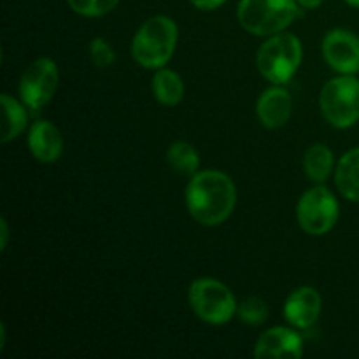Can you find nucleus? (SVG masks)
Segmentation results:
<instances>
[{
    "mask_svg": "<svg viewBox=\"0 0 359 359\" xmlns=\"http://www.w3.org/2000/svg\"><path fill=\"white\" fill-rule=\"evenodd\" d=\"M298 14L297 0H241L238 23L249 34L272 37L286 30Z\"/></svg>",
    "mask_w": 359,
    "mask_h": 359,
    "instance_id": "4",
    "label": "nucleus"
},
{
    "mask_svg": "<svg viewBox=\"0 0 359 359\" xmlns=\"http://www.w3.org/2000/svg\"><path fill=\"white\" fill-rule=\"evenodd\" d=\"M237 203V188L230 175L219 170H202L191 175L186 188V205L193 219L217 226L231 216Z\"/></svg>",
    "mask_w": 359,
    "mask_h": 359,
    "instance_id": "1",
    "label": "nucleus"
},
{
    "mask_svg": "<svg viewBox=\"0 0 359 359\" xmlns=\"http://www.w3.org/2000/svg\"><path fill=\"white\" fill-rule=\"evenodd\" d=\"M298 6L304 7V9H318L323 4V0H297Z\"/></svg>",
    "mask_w": 359,
    "mask_h": 359,
    "instance_id": "24",
    "label": "nucleus"
},
{
    "mask_svg": "<svg viewBox=\"0 0 359 359\" xmlns=\"http://www.w3.org/2000/svg\"><path fill=\"white\" fill-rule=\"evenodd\" d=\"M323 298L318 290L311 286L297 287L284 304V318L291 326L309 330L321 316Z\"/></svg>",
    "mask_w": 359,
    "mask_h": 359,
    "instance_id": "11",
    "label": "nucleus"
},
{
    "mask_svg": "<svg viewBox=\"0 0 359 359\" xmlns=\"http://www.w3.org/2000/svg\"><path fill=\"white\" fill-rule=\"evenodd\" d=\"M58 65L51 58H37L23 70L20 79L21 102L30 111L44 107L58 90Z\"/></svg>",
    "mask_w": 359,
    "mask_h": 359,
    "instance_id": "8",
    "label": "nucleus"
},
{
    "mask_svg": "<svg viewBox=\"0 0 359 359\" xmlns=\"http://www.w3.org/2000/svg\"><path fill=\"white\" fill-rule=\"evenodd\" d=\"M90 58L95 67H98V69H107V67H111L114 63L116 53L105 39L95 37L90 42Z\"/></svg>",
    "mask_w": 359,
    "mask_h": 359,
    "instance_id": "21",
    "label": "nucleus"
},
{
    "mask_svg": "<svg viewBox=\"0 0 359 359\" xmlns=\"http://www.w3.org/2000/svg\"><path fill=\"white\" fill-rule=\"evenodd\" d=\"M0 228H2V241H0V249H2V251H6L7 241H9V226H7L6 217H2V219H0Z\"/></svg>",
    "mask_w": 359,
    "mask_h": 359,
    "instance_id": "23",
    "label": "nucleus"
},
{
    "mask_svg": "<svg viewBox=\"0 0 359 359\" xmlns=\"http://www.w3.org/2000/svg\"><path fill=\"white\" fill-rule=\"evenodd\" d=\"M302 42L294 34L280 32L259 46L256 67L259 74L272 84L290 83L302 63Z\"/></svg>",
    "mask_w": 359,
    "mask_h": 359,
    "instance_id": "3",
    "label": "nucleus"
},
{
    "mask_svg": "<svg viewBox=\"0 0 359 359\" xmlns=\"http://www.w3.org/2000/svg\"><path fill=\"white\" fill-rule=\"evenodd\" d=\"M335 184L344 198L359 202V147H354L340 158L335 172Z\"/></svg>",
    "mask_w": 359,
    "mask_h": 359,
    "instance_id": "14",
    "label": "nucleus"
},
{
    "mask_svg": "<svg viewBox=\"0 0 359 359\" xmlns=\"http://www.w3.org/2000/svg\"><path fill=\"white\" fill-rule=\"evenodd\" d=\"M323 56L333 70L353 76L359 72V37L342 28L328 32L323 41Z\"/></svg>",
    "mask_w": 359,
    "mask_h": 359,
    "instance_id": "9",
    "label": "nucleus"
},
{
    "mask_svg": "<svg viewBox=\"0 0 359 359\" xmlns=\"http://www.w3.org/2000/svg\"><path fill=\"white\" fill-rule=\"evenodd\" d=\"M319 107L335 128H349L359 121V81L353 76L330 79L319 95Z\"/></svg>",
    "mask_w": 359,
    "mask_h": 359,
    "instance_id": "6",
    "label": "nucleus"
},
{
    "mask_svg": "<svg viewBox=\"0 0 359 359\" xmlns=\"http://www.w3.org/2000/svg\"><path fill=\"white\" fill-rule=\"evenodd\" d=\"M188 302L196 318L207 325H226L237 316L238 304L230 287L209 277H202L191 283Z\"/></svg>",
    "mask_w": 359,
    "mask_h": 359,
    "instance_id": "5",
    "label": "nucleus"
},
{
    "mask_svg": "<svg viewBox=\"0 0 359 359\" xmlns=\"http://www.w3.org/2000/svg\"><path fill=\"white\" fill-rule=\"evenodd\" d=\"M347 4H349L351 7H356V9H359V0H346Z\"/></svg>",
    "mask_w": 359,
    "mask_h": 359,
    "instance_id": "25",
    "label": "nucleus"
},
{
    "mask_svg": "<svg viewBox=\"0 0 359 359\" xmlns=\"http://www.w3.org/2000/svg\"><path fill=\"white\" fill-rule=\"evenodd\" d=\"M333 165H335V158H333L332 149L325 144H314L309 147L304 156L305 175L319 184H323L332 175Z\"/></svg>",
    "mask_w": 359,
    "mask_h": 359,
    "instance_id": "17",
    "label": "nucleus"
},
{
    "mask_svg": "<svg viewBox=\"0 0 359 359\" xmlns=\"http://www.w3.org/2000/svg\"><path fill=\"white\" fill-rule=\"evenodd\" d=\"M0 102H2V135H0V140L4 144L11 142L13 139H16L18 135L25 132L27 128V105L23 102H18L16 98L11 97V95L4 93L0 97Z\"/></svg>",
    "mask_w": 359,
    "mask_h": 359,
    "instance_id": "16",
    "label": "nucleus"
},
{
    "mask_svg": "<svg viewBox=\"0 0 359 359\" xmlns=\"http://www.w3.org/2000/svg\"><path fill=\"white\" fill-rule=\"evenodd\" d=\"M151 88H153V95L156 97V100L167 107H175L177 104H181L182 97H184L182 77L174 70L165 69V67L156 70Z\"/></svg>",
    "mask_w": 359,
    "mask_h": 359,
    "instance_id": "15",
    "label": "nucleus"
},
{
    "mask_svg": "<svg viewBox=\"0 0 359 359\" xmlns=\"http://www.w3.org/2000/svg\"><path fill=\"white\" fill-rule=\"evenodd\" d=\"M339 202L326 186L319 184L307 189L298 200L297 219L302 230L309 235L328 233L339 221Z\"/></svg>",
    "mask_w": 359,
    "mask_h": 359,
    "instance_id": "7",
    "label": "nucleus"
},
{
    "mask_svg": "<svg viewBox=\"0 0 359 359\" xmlns=\"http://www.w3.org/2000/svg\"><path fill=\"white\" fill-rule=\"evenodd\" d=\"M304 340L294 330L276 326L263 333L255 347L256 359H300Z\"/></svg>",
    "mask_w": 359,
    "mask_h": 359,
    "instance_id": "10",
    "label": "nucleus"
},
{
    "mask_svg": "<svg viewBox=\"0 0 359 359\" xmlns=\"http://www.w3.org/2000/svg\"><path fill=\"white\" fill-rule=\"evenodd\" d=\"M28 149L41 163H55L63 153V137L51 121H35L28 130Z\"/></svg>",
    "mask_w": 359,
    "mask_h": 359,
    "instance_id": "13",
    "label": "nucleus"
},
{
    "mask_svg": "<svg viewBox=\"0 0 359 359\" xmlns=\"http://www.w3.org/2000/svg\"><path fill=\"white\" fill-rule=\"evenodd\" d=\"M293 112V100L291 95L279 84H273L272 88L263 91L256 104V114L259 123L265 128L276 130L286 125Z\"/></svg>",
    "mask_w": 359,
    "mask_h": 359,
    "instance_id": "12",
    "label": "nucleus"
},
{
    "mask_svg": "<svg viewBox=\"0 0 359 359\" xmlns=\"http://www.w3.org/2000/svg\"><path fill=\"white\" fill-rule=\"evenodd\" d=\"M226 0H191L193 6L200 11H216L221 7Z\"/></svg>",
    "mask_w": 359,
    "mask_h": 359,
    "instance_id": "22",
    "label": "nucleus"
},
{
    "mask_svg": "<svg viewBox=\"0 0 359 359\" xmlns=\"http://www.w3.org/2000/svg\"><path fill=\"white\" fill-rule=\"evenodd\" d=\"M237 316L242 323L251 326L263 325L269 318V307L265 302L258 297H249L238 304Z\"/></svg>",
    "mask_w": 359,
    "mask_h": 359,
    "instance_id": "19",
    "label": "nucleus"
},
{
    "mask_svg": "<svg viewBox=\"0 0 359 359\" xmlns=\"http://www.w3.org/2000/svg\"><path fill=\"white\" fill-rule=\"evenodd\" d=\"M167 161L177 174L195 175L200 167V154L189 142L177 140L168 147Z\"/></svg>",
    "mask_w": 359,
    "mask_h": 359,
    "instance_id": "18",
    "label": "nucleus"
},
{
    "mask_svg": "<svg viewBox=\"0 0 359 359\" xmlns=\"http://www.w3.org/2000/svg\"><path fill=\"white\" fill-rule=\"evenodd\" d=\"M177 25L172 18L153 16L137 30L132 41V56L140 67L163 69L177 46Z\"/></svg>",
    "mask_w": 359,
    "mask_h": 359,
    "instance_id": "2",
    "label": "nucleus"
},
{
    "mask_svg": "<svg viewBox=\"0 0 359 359\" xmlns=\"http://www.w3.org/2000/svg\"><path fill=\"white\" fill-rule=\"evenodd\" d=\"M119 0H67L70 9L86 18H98L116 9Z\"/></svg>",
    "mask_w": 359,
    "mask_h": 359,
    "instance_id": "20",
    "label": "nucleus"
}]
</instances>
